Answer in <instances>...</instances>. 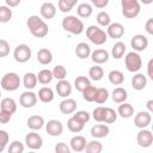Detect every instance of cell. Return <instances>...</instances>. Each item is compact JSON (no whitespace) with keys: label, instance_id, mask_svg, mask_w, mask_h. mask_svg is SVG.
I'll list each match as a JSON object with an SVG mask.
<instances>
[{"label":"cell","instance_id":"obj_1","mask_svg":"<svg viewBox=\"0 0 153 153\" xmlns=\"http://www.w3.org/2000/svg\"><path fill=\"white\" fill-rule=\"evenodd\" d=\"M26 25H27V29L31 32V35L36 38H43L49 32V27H48L47 23L36 14H32L27 18Z\"/></svg>","mask_w":153,"mask_h":153},{"label":"cell","instance_id":"obj_2","mask_svg":"<svg viewBox=\"0 0 153 153\" xmlns=\"http://www.w3.org/2000/svg\"><path fill=\"white\" fill-rule=\"evenodd\" d=\"M62 27L72 35H80L84 31V23L75 16H67L62 19Z\"/></svg>","mask_w":153,"mask_h":153},{"label":"cell","instance_id":"obj_3","mask_svg":"<svg viewBox=\"0 0 153 153\" xmlns=\"http://www.w3.org/2000/svg\"><path fill=\"white\" fill-rule=\"evenodd\" d=\"M122 14L128 19H134L139 16L141 6L139 0H121Z\"/></svg>","mask_w":153,"mask_h":153},{"label":"cell","instance_id":"obj_4","mask_svg":"<svg viewBox=\"0 0 153 153\" xmlns=\"http://www.w3.org/2000/svg\"><path fill=\"white\" fill-rule=\"evenodd\" d=\"M86 36L96 45H102L108 39L106 32L103 29H100L99 26H96V25H90L86 29Z\"/></svg>","mask_w":153,"mask_h":153},{"label":"cell","instance_id":"obj_5","mask_svg":"<svg viewBox=\"0 0 153 153\" xmlns=\"http://www.w3.org/2000/svg\"><path fill=\"white\" fill-rule=\"evenodd\" d=\"M0 86L5 91H16L20 86V78H19V75L17 73L8 72L1 78Z\"/></svg>","mask_w":153,"mask_h":153},{"label":"cell","instance_id":"obj_6","mask_svg":"<svg viewBox=\"0 0 153 153\" xmlns=\"http://www.w3.org/2000/svg\"><path fill=\"white\" fill-rule=\"evenodd\" d=\"M124 63H126V68L128 72L131 73H136L140 71V68L142 67V60L141 56L136 53V51H130L124 57Z\"/></svg>","mask_w":153,"mask_h":153},{"label":"cell","instance_id":"obj_7","mask_svg":"<svg viewBox=\"0 0 153 153\" xmlns=\"http://www.w3.org/2000/svg\"><path fill=\"white\" fill-rule=\"evenodd\" d=\"M13 57L19 63H25L31 59V49L27 44H19L14 48Z\"/></svg>","mask_w":153,"mask_h":153},{"label":"cell","instance_id":"obj_8","mask_svg":"<svg viewBox=\"0 0 153 153\" xmlns=\"http://www.w3.org/2000/svg\"><path fill=\"white\" fill-rule=\"evenodd\" d=\"M136 140H137V143H139L140 147L147 148V147H149V146L153 143V134H152L151 130L142 128V129L137 133Z\"/></svg>","mask_w":153,"mask_h":153},{"label":"cell","instance_id":"obj_9","mask_svg":"<svg viewBox=\"0 0 153 153\" xmlns=\"http://www.w3.org/2000/svg\"><path fill=\"white\" fill-rule=\"evenodd\" d=\"M19 103L23 108L25 109H29V108H32L33 105H36L37 103V94L33 93L32 91L27 90L25 92H23L19 97Z\"/></svg>","mask_w":153,"mask_h":153},{"label":"cell","instance_id":"obj_10","mask_svg":"<svg viewBox=\"0 0 153 153\" xmlns=\"http://www.w3.org/2000/svg\"><path fill=\"white\" fill-rule=\"evenodd\" d=\"M151 122H152V116H151L149 111H140L134 117V124H135V127H137L140 129L148 127L151 124Z\"/></svg>","mask_w":153,"mask_h":153},{"label":"cell","instance_id":"obj_11","mask_svg":"<svg viewBox=\"0 0 153 153\" xmlns=\"http://www.w3.org/2000/svg\"><path fill=\"white\" fill-rule=\"evenodd\" d=\"M25 143L29 148L31 149H39L43 145V139L39 134H37L35 130L29 133L26 136H25Z\"/></svg>","mask_w":153,"mask_h":153},{"label":"cell","instance_id":"obj_12","mask_svg":"<svg viewBox=\"0 0 153 153\" xmlns=\"http://www.w3.org/2000/svg\"><path fill=\"white\" fill-rule=\"evenodd\" d=\"M130 45L134 51H143L148 47V39L143 35H134L130 39Z\"/></svg>","mask_w":153,"mask_h":153},{"label":"cell","instance_id":"obj_13","mask_svg":"<svg viewBox=\"0 0 153 153\" xmlns=\"http://www.w3.org/2000/svg\"><path fill=\"white\" fill-rule=\"evenodd\" d=\"M45 130L50 136H60L63 131V126L57 120H50L45 124Z\"/></svg>","mask_w":153,"mask_h":153},{"label":"cell","instance_id":"obj_14","mask_svg":"<svg viewBox=\"0 0 153 153\" xmlns=\"http://www.w3.org/2000/svg\"><path fill=\"white\" fill-rule=\"evenodd\" d=\"M106 35L110 38H121L124 35V26L121 23H110L108 25Z\"/></svg>","mask_w":153,"mask_h":153},{"label":"cell","instance_id":"obj_15","mask_svg":"<svg viewBox=\"0 0 153 153\" xmlns=\"http://www.w3.org/2000/svg\"><path fill=\"white\" fill-rule=\"evenodd\" d=\"M57 94L62 98H67L71 93H72V85L69 81L62 79V80H59L57 84H56V87H55Z\"/></svg>","mask_w":153,"mask_h":153},{"label":"cell","instance_id":"obj_16","mask_svg":"<svg viewBox=\"0 0 153 153\" xmlns=\"http://www.w3.org/2000/svg\"><path fill=\"white\" fill-rule=\"evenodd\" d=\"M39 13L44 19H51L56 14V7L53 2L45 1L44 4H42V6L39 8Z\"/></svg>","mask_w":153,"mask_h":153},{"label":"cell","instance_id":"obj_17","mask_svg":"<svg viewBox=\"0 0 153 153\" xmlns=\"http://www.w3.org/2000/svg\"><path fill=\"white\" fill-rule=\"evenodd\" d=\"M76 102L74 100V99H72V98H66V99H63L61 103H60V105H59V108H60V111L63 114V115H71V114H73L75 110H76Z\"/></svg>","mask_w":153,"mask_h":153},{"label":"cell","instance_id":"obj_18","mask_svg":"<svg viewBox=\"0 0 153 153\" xmlns=\"http://www.w3.org/2000/svg\"><path fill=\"white\" fill-rule=\"evenodd\" d=\"M71 151L74 152H82L85 151V146H86V139L81 135H75L71 139Z\"/></svg>","mask_w":153,"mask_h":153},{"label":"cell","instance_id":"obj_19","mask_svg":"<svg viewBox=\"0 0 153 153\" xmlns=\"http://www.w3.org/2000/svg\"><path fill=\"white\" fill-rule=\"evenodd\" d=\"M91 135L96 139H102V137H105L109 135L110 133V128L106 126V124H96L91 128L90 130Z\"/></svg>","mask_w":153,"mask_h":153},{"label":"cell","instance_id":"obj_20","mask_svg":"<svg viewBox=\"0 0 153 153\" xmlns=\"http://www.w3.org/2000/svg\"><path fill=\"white\" fill-rule=\"evenodd\" d=\"M91 59L96 65H100L109 60V53L105 49H96L91 51Z\"/></svg>","mask_w":153,"mask_h":153},{"label":"cell","instance_id":"obj_21","mask_svg":"<svg viewBox=\"0 0 153 153\" xmlns=\"http://www.w3.org/2000/svg\"><path fill=\"white\" fill-rule=\"evenodd\" d=\"M147 85V78L146 75H143L142 73H136L134 74V76L131 78V86L134 90L136 91H141L146 87Z\"/></svg>","mask_w":153,"mask_h":153},{"label":"cell","instance_id":"obj_22","mask_svg":"<svg viewBox=\"0 0 153 153\" xmlns=\"http://www.w3.org/2000/svg\"><path fill=\"white\" fill-rule=\"evenodd\" d=\"M27 127L31 130H39L44 126V118L39 115H32L27 118Z\"/></svg>","mask_w":153,"mask_h":153},{"label":"cell","instance_id":"obj_23","mask_svg":"<svg viewBox=\"0 0 153 153\" xmlns=\"http://www.w3.org/2000/svg\"><path fill=\"white\" fill-rule=\"evenodd\" d=\"M75 55L79 59H81V60L87 59L91 55V48H90V45L87 43H85V42L78 43L76 47H75Z\"/></svg>","mask_w":153,"mask_h":153},{"label":"cell","instance_id":"obj_24","mask_svg":"<svg viewBox=\"0 0 153 153\" xmlns=\"http://www.w3.org/2000/svg\"><path fill=\"white\" fill-rule=\"evenodd\" d=\"M117 114L123 118H130L134 115V108L129 103H126V102L120 103L118 109H117Z\"/></svg>","mask_w":153,"mask_h":153},{"label":"cell","instance_id":"obj_25","mask_svg":"<svg viewBox=\"0 0 153 153\" xmlns=\"http://www.w3.org/2000/svg\"><path fill=\"white\" fill-rule=\"evenodd\" d=\"M37 61L41 65H49L53 61V54L49 49L42 48L37 51Z\"/></svg>","mask_w":153,"mask_h":153},{"label":"cell","instance_id":"obj_26","mask_svg":"<svg viewBox=\"0 0 153 153\" xmlns=\"http://www.w3.org/2000/svg\"><path fill=\"white\" fill-rule=\"evenodd\" d=\"M54 97H55L54 96V91L50 87L44 86V87H42L38 91V99L41 102H43V103H50V102H53Z\"/></svg>","mask_w":153,"mask_h":153},{"label":"cell","instance_id":"obj_27","mask_svg":"<svg viewBox=\"0 0 153 153\" xmlns=\"http://www.w3.org/2000/svg\"><path fill=\"white\" fill-rule=\"evenodd\" d=\"M0 110H5L10 114H14L17 111V103L13 98H4L0 103Z\"/></svg>","mask_w":153,"mask_h":153},{"label":"cell","instance_id":"obj_28","mask_svg":"<svg viewBox=\"0 0 153 153\" xmlns=\"http://www.w3.org/2000/svg\"><path fill=\"white\" fill-rule=\"evenodd\" d=\"M23 84H24V87L26 90H32L36 87L37 85V75L35 73H31V72H27L24 74V78H23Z\"/></svg>","mask_w":153,"mask_h":153},{"label":"cell","instance_id":"obj_29","mask_svg":"<svg viewBox=\"0 0 153 153\" xmlns=\"http://www.w3.org/2000/svg\"><path fill=\"white\" fill-rule=\"evenodd\" d=\"M53 79H54V76H53V73H51L50 69H42L37 74V81L39 84H42V85L50 84Z\"/></svg>","mask_w":153,"mask_h":153},{"label":"cell","instance_id":"obj_30","mask_svg":"<svg viewBox=\"0 0 153 153\" xmlns=\"http://www.w3.org/2000/svg\"><path fill=\"white\" fill-rule=\"evenodd\" d=\"M109 78V81L112 84V85H116V86H120L123 84L124 81V74L121 72V71H111L108 75Z\"/></svg>","mask_w":153,"mask_h":153},{"label":"cell","instance_id":"obj_31","mask_svg":"<svg viewBox=\"0 0 153 153\" xmlns=\"http://www.w3.org/2000/svg\"><path fill=\"white\" fill-rule=\"evenodd\" d=\"M128 98V93L126 91V88L123 87H116L114 91H112V99L115 103H123L126 102Z\"/></svg>","mask_w":153,"mask_h":153},{"label":"cell","instance_id":"obj_32","mask_svg":"<svg viewBox=\"0 0 153 153\" xmlns=\"http://www.w3.org/2000/svg\"><path fill=\"white\" fill-rule=\"evenodd\" d=\"M93 12V8L90 4H86V2H82L80 5H78L76 7V13L80 18H88Z\"/></svg>","mask_w":153,"mask_h":153},{"label":"cell","instance_id":"obj_33","mask_svg":"<svg viewBox=\"0 0 153 153\" xmlns=\"http://www.w3.org/2000/svg\"><path fill=\"white\" fill-rule=\"evenodd\" d=\"M126 49H127V48H126V44H124L123 42H116V43L114 44L112 49H111L112 57H114V59H116V60L121 59V57L124 55Z\"/></svg>","mask_w":153,"mask_h":153},{"label":"cell","instance_id":"obj_34","mask_svg":"<svg viewBox=\"0 0 153 153\" xmlns=\"http://www.w3.org/2000/svg\"><path fill=\"white\" fill-rule=\"evenodd\" d=\"M88 76H90L92 80L98 81V80H100V79L104 76V71H103V68H102L100 66L94 65L93 67H91V68L88 69Z\"/></svg>","mask_w":153,"mask_h":153},{"label":"cell","instance_id":"obj_35","mask_svg":"<svg viewBox=\"0 0 153 153\" xmlns=\"http://www.w3.org/2000/svg\"><path fill=\"white\" fill-rule=\"evenodd\" d=\"M91 82H90V79L84 76V75H79L76 76V79L74 80V87L79 91V92H82L87 86H90Z\"/></svg>","mask_w":153,"mask_h":153},{"label":"cell","instance_id":"obj_36","mask_svg":"<svg viewBox=\"0 0 153 153\" xmlns=\"http://www.w3.org/2000/svg\"><path fill=\"white\" fill-rule=\"evenodd\" d=\"M85 151L87 153H100L103 151V145L97 140H92L90 142H86Z\"/></svg>","mask_w":153,"mask_h":153},{"label":"cell","instance_id":"obj_37","mask_svg":"<svg viewBox=\"0 0 153 153\" xmlns=\"http://www.w3.org/2000/svg\"><path fill=\"white\" fill-rule=\"evenodd\" d=\"M81 93H82V98H84L85 100H87V102H94L96 94H97V87L90 85V86H87Z\"/></svg>","mask_w":153,"mask_h":153},{"label":"cell","instance_id":"obj_38","mask_svg":"<svg viewBox=\"0 0 153 153\" xmlns=\"http://www.w3.org/2000/svg\"><path fill=\"white\" fill-rule=\"evenodd\" d=\"M78 0H59V10L63 13L72 11V8L76 5Z\"/></svg>","mask_w":153,"mask_h":153},{"label":"cell","instance_id":"obj_39","mask_svg":"<svg viewBox=\"0 0 153 153\" xmlns=\"http://www.w3.org/2000/svg\"><path fill=\"white\" fill-rule=\"evenodd\" d=\"M67 128L69 129V131L72 133H80L84 128V124L78 122L74 117H71L68 121H67Z\"/></svg>","mask_w":153,"mask_h":153},{"label":"cell","instance_id":"obj_40","mask_svg":"<svg viewBox=\"0 0 153 153\" xmlns=\"http://www.w3.org/2000/svg\"><path fill=\"white\" fill-rule=\"evenodd\" d=\"M12 18V10L8 6H0V23H8Z\"/></svg>","mask_w":153,"mask_h":153},{"label":"cell","instance_id":"obj_41","mask_svg":"<svg viewBox=\"0 0 153 153\" xmlns=\"http://www.w3.org/2000/svg\"><path fill=\"white\" fill-rule=\"evenodd\" d=\"M108 98H109V91L105 87L97 88V94H96V99H94L96 103L103 104V103H105L108 100Z\"/></svg>","mask_w":153,"mask_h":153},{"label":"cell","instance_id":"obj_42","mask_svg":"<svg viewBox=\"0 0 153 153\" xmlns=\"http://www.w3.org/2000/svg\"><path fill=\"white\" fill-rule=\"evenodd\" d=\"M97 23L100 25V26H108L110 23H111V18L109 16L108 12L105 11H100L98 14H97Z\"/></svg>","mask_w":153,"mask_h":153},{"label":"cell","instance_id":"obj_43","mask_svg":"<svg viewBox=\"0 0 153 153\" xmlns=\"http://www.w3.org/2000/svg\"><path fill=\"white\" fill-rule=\"evenodd\" d=\"M51 73H53V76H54L55 79L62 80V79H65L66 75H67V69H66L62 65H57V66L54 67V69L51 71Z\"/></svg>","mask_w":153,"mask_h":153},{"label":"cell","instance_id":"obj_44","mask_svg":"<svg viewBox=\"0 0 153 153\" xmlns=\"http://www.w3.org/2000/svg\"><path fill=\"white\" fill-rule=\"evenodd\" d=\"M74 115L72 116V117H74L78 122H80V123H82L84 126L90 121V118H91V116H90V114L87 112V111H84V110H80V111H74L73 112Z\"/></svg>","mask_w":153,"mask_h":153},{"label":"cell","instance_id":"obj_45","mask_svg":"<svg viewBox=\"0 0 153 153\" xmlns=\"http://www.w3.org/2000/svg\"><path fill=\"white\" fill-rule=\"evenodd\" d=\"M116 120H117V112L114 109H111V108H105L103 122H105V123H114Z\"/></svg>","mask_w":153,"mask_h":153},{"label":"cell","instance_id":"obj_46","mask_svg":"<svg viewBox=\"0 0 153 153\" xmlns=\"http://www.w3.org/2000/svg\"><path fill=\"white\" fill-rule=\"evenodd\" d=\"M23 152H24V145L18 140L13 141L8 147V153H23Z\"/></svg>","mask_w":153,"mask_h":153},{"label":"cell","instance_id":"obj_47","mask_svg":"<svg viewBox=\"0 0 153 153\" xmlns=\"http://www.w3.org/2000/svg\"><path fill=\"white\" fill-rule=\"evenodd\" d=\"M104 111H105V108H104V106H98V108H96V109L93 110V112H92L93 120L97 121V122H103V120H104Z\"/></svg>","mask_w":153,"mask_h":153},{"label":"cell","instance_id":"obj_48","mask_svg":"<svg viewBox=\"0 0 153 153\" xmlns=\"http://www.w3.org/2000/svg\"><path fill=\"white\" fill-rule=\"evenodd\" d=\"M10 140V135L6 130H0V153L4 152V149L6 148V145L8 143Z\"/></svg>","mask_w":153,"mask_h":153},{"label":"cell","instance_id":"obj_49","mask_svg":"<svg viewBox=\"0 0 153 153\" xmlns=\"http://www.w3.org/2000/svg\"><path fill=\"white\" fill-rule=\"evenodd\" d=\"M10 54V43L6 39H0V57H5Z\"/></svg>","mask_w":153,"mask_h":153},{"label":"cell","instance_id":"obj_50","mask_svg":"<svg viewBox=\"0 0 153 153\" xmlns=\"http://www.w3.org/2000/svg\"><path fill=\"white\" fill-rule=\"evenodd\" d=\"M55 152L56 153H69L71 152V147H68L67 143H65V142H59L55 146Z\"/></svg>","mask_w":153,"mask_h":153},{"label":"cell","instance_id":"obj_51","mask_svg":"<svg viewBox=\"0 0 153 153\" xmlns=\"http://www.w3.org/2000/svg\"><path fill=\"white\" fill-rule=\"evenodd\" d=\"M12 118V114L5 111V110H0V123L2 124H7Z\"/></svg>","mask_w":153,"mask_h":153},{"label":"cell","instance_id":"obj_52","mask_svg":"<svg viewBox=\"0 0 153 153\" xmlns=\"http://www.w3.org/2000/svg\"><path fill=\"white\" fill-rule=\"evenodd\" d=\"M91 2H92L93 6H96L97 8H104V7L109 4V0H91Z\"/></svg>","mask_w":153,"mask_h":153},{"label":"cell","instance_id":"obj_53","mask_svg":"<svg viewBox=\"0 0 153 153\" xmlns=\"http://www.w3.org/2000/svg\"><path fill=\"white\" fill-rule=\"evenodd\" d=\"M145 29L149 35H153V18H149L146 24H145Z\"/></svg>","mask_w":153,"mask_h":153},{"label":"cell","instance_id":"obj_54","mask_svg":"<svg viewBox=\"0 0 153 153\" xmlns=\"http://www.w3.org/2000/svg\"><path fill=\"white\" fill-rule=\"evenodd\" d=\"M152 68H153V60H149L148 61V65H147V74H148V78H151V79H153Z\"/></svg>","mask_w":153,"mask_h":153},{"label":"cell","instance_id":"obj_55","mask_svg":"<svg viewBox=\"0 0 153 153\" xmlns=\"http://www.w3.org/2000/svg\"><path fill=\"white\" fill-rule=\"evenodd\" d=\"M20 1H22V0H5L6 5H7L8 7H17V6L20 4Z\"/></svg>","mask_w":153,"mask_h":153},{"label":"cell","instance_id":"obj_56","mask_svg":"<svg viewBox=\"0 0 153 153\" xmlns=\"http://www.w3.org/2000/svg\"><path fill=\"white\" fill-rule=\"evenodd\" d=\"M146 106H147L148 111L152 112V111H153V99H149V100L146 103Z\"/></svg>","mask_w":153,"mask_h":153},{"label":"cell","instance_id":"obj_57","mask_svg":"<svg viewBox=\"0 0 153 153\" xmlns=\"http://www.w3.org/2000/svg\"><path fill=\"white\" fill-rule=\"evenodd\" d=\"M142 4H145V5H149V4H152L153 2V0H140Z\"/></svg>","mask_w":153,"mask_h":153},{"label":"cell","instance_id":"obj_58","mask_svg":"<svg viewBox=\"0 0 153 153\" xmlns=\"http://www.w3.org/2000/svg\"><path fill=\"white\" fill-rule=\"evenodd\" d=\"M0 97H1V91H0Z\"/></svg>","mask_w":153,"mask_h":153},{"label":"cell","instance_id":"obj_59","mask_svg":"<svg viewBox=\"0 0 153 153\" xmlns=\"http://www.w3.org/2000/svg\"><path fill=\"white\" fill-rule=\"evenodd\" d=\"M47 1H48V0H47Z\"/></svg>","mask_w":153,"mask_h":153}]
</instances>
